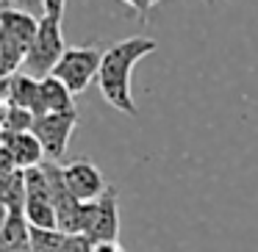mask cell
<instances>
[{
  "mask_svg": "<svg viewBox=\"0 0 258 252\" xmlns=\"http://www.w3.org/2000/svg\"><path fill=\"white\" fill-rule=\"evenodd\" d=\"M156 39L147 36H131L117 45L106 47V56L100 64V75H97V86H100L103 100L111 108L122 111L125 117H136V103H134V69L145 56L156 53Z\"/></svg>",
  "mask_w": 258,
  "mask_h": 252,
  "instance_id": "1",
  "label": "cell"
},
{
  "mask_svg": "<svg viewBox=\"0 0 258 252\" xmlns=\"http://www.w3.org/2000/svg\"><path fill=\"white\" fill-rule=\"evenodd\" d=\"M103 56H106V50L100 47V42L67 47V53L61 56V61H58V67L53 69V75H56L73 95H81V92L100 75Z\"/></svg>",
  "mask_w": 258,
  "mask_h": 252,
  "instance_id": "2",
  "label": "cell"
},
{
  "mask_svg": "<svg viewBox=\"0 0 258 252\" xmlns=\"http://www.w3.org/2000/svg\"><path fill=\"white\" fill-rule=\"evenodd\" d=\"M64 53H67V45H64L61 20L42 17L39 34H36V39H34V45H31L28 58H25L23 67H25V72L34 75V78H47V75H53V69L58 67Z\"/></svg>",
  "mask_w": 258,
  "mask_h": 252,
  "instance_id": "3",
  "label": "cell"
},
{
  "mask_svg": "<svg viewBox=\"0 0 258 252\" xmlns=\"http://www.w3.org/2000/svg\"><path fill=\"white\" fill-rule=\"evenodd\" d=\"M84 235L92 238V244H117L119 238L117 186H108L97 200L84 202Z\"/></svg>",
  "mask_w": 258,
  "mask_h": 252,
  "instance_id": "4",
  "label": "cell"
},
{
  "mask_svg": "<svg viewBox=\"0 0 258 252\" xmlns=\"http://www.w3.org/2000/svg\"><path fill=\"white\" fill-rule=\"evenodd\" d=\"M75 125H78V111H64V114H45V117L34 119V136L42 141L45 147V155L50 161H58V158L67 152L70 136H73Z\"/></svg>",
  "mask_w": 258,
  "mask_h": 252,
  "instance_id": "5",
  "label": "cell"
},
{
  "mask_svg": "<svg viewBox=\"0 0 258 252\" xmlns=\"http://www.w3.org/2000/svg\"><path fill=\"white\" fill-rule=\"evenodd\" d=\"M64 180H67L70 191L78 197L81 202H92L108 189L103 180V172L86 158H75V161L64 163Z\"/></svg>",
  "mask_w": 258,
  "mask_h": 252,
  "instance_id": "6",
  "label": "cell"
},
{
  "mask_svg": "<svg viewBox=\"0 0 258 252\" xmlns=\"http://www.w3.org/2000/svg\"><path fill=\"white\" fill-rule=\"evenodd\" d=\"M0 150H6L9 155L14 158L17 169L42 166V158H45V147H42V141L34 136V130H25V133L0 130Z\"/></svg>",
  "mask_w": 258,
  "mask_h": 252,
  "instance_id": "7",
  "label": "cell"
},
{
  "mask_svg": "<svg viewBox=\"0 0 258 252\" xmlns=\"http://www.w3.org/2000/svg\"><path fill=\"white\" fill-rule=\"evenodd\" d=\"M39 23H42V17L25 12V9H14V6L0 9V36H9V39L20 42L28 50L34 45L36 34H39Z\"/></svg>",
  "mask_w": 258,
  "mask_h": 252,
  "instance_id": "8",
  "label": "cell"
},
{
  "mask_svg": "<svg viewBox=\"0 0 258 252\" xmlns=\"http://www.w3.org/2000/svg\"><path fill=\"white\" fill-rule=\"evenodd\" d=\"M64 111H75L73 92H70L67 86L56 78V75L39 78V95H36L34 117H45V114H64Z\"/></svg>",
  "mask_w": 258,
  "mask_h": 252,
  "instance_id": "9",
  "label": "cell"
},
{
  "mask_svg": "<svg viewBox=\"0 0 258 252\" xmlns=\"http://www.w3.org/2000/svg\"><path fill=\"white\" fill-rule=\"evenodd\" d=\"M0 89H3V106H23L34 114L36 95H39V78L28 72H17L0 80Z\"/></svg>",
  "mask_w": 258,
  "mask_h": 252,
  "instance_id": "10",
  "label": "cell"
},
{
  "mask_svg": "<svg viewBox=\"0 0 258 252\" xmlns=\"http://www.w3.org/2000/svg\"><path fill=\"white\" fill-rule=\"evenodd\" d=\"M0 252H31V222L23 211H3Z\"/></svg>",
  "mask_w": 258,
  "mask_h": 252,
  "instance_id": "11",
  "label": "cell"
},
{
  "mask_svg": "<svg viewBox=\"0 0 258 252\" xmlns=\"http://www.w3.org/2000/svg\"><path fill=\"white\" fill-rule=\"evenodd\" d=\"M28 200V186H25V169H14L9 175H0V205L3 211H23Z\"/></svg>",
  "mask_w": 258,
  "mask_h": 252,
  "instance_id": "12",
  "label": "cell"
},
{
  "mask_svg": "<svg viewBox=\"0 0 258 252\" xmlns=\"http://www.w3.org/2000/svg\"><path fill=\"white\" fill-rule=\"evenodd\" d=\"M67 241L70 235L58 227H31V252H67Z\"/></svg>",
  "mask_w": 258,
  "mask_h": 252,
  "instance_id": "13",
  "label": "cell"
},
{
  "mask_svg": "<svg viewBox=\"0 0 258 252\" xmlns=\"http://www.w3.org/2000/svg\"><path fill=\"white\" fill-rule=\"evenodd\" d=\"M34 114L23 106H3V130L9 133H25L34 128Z\"/></svg>",
  "mask_w": 258,
  "mask_h": 252,
  "instance_id": "14",
  "label": "cell"
},
{
  "mask_svg": "<svg viewBox=\"0 0 258 252\" xmlns=\"http://www.w3.org/2000/svg\"><path fill=\"white\" fill-rule=\"evenodd\" d=\"M64 9H67V0H42V14L53 20H64Z\"/></svg>",
  "mask_w": 258,
  "mask_h": 252,
  "instance_id": "15",
  "label": "cell"
},
{
  "mask_svg": "<svg viewBox=\"0 0 258 252\" xmlns=\"http://www.w3.org/2000/svg\"><path fill=\"white\" fill-rule=\"evenodd\" d=\"M122 3L139 14V23H147V14H150L153 6H156V0H122Z\"/></svg>",
  "mask_w": 258,
  "mask_h": 252,
  "instance_id": "16",
  "label": "cell"
},
{
  "mask_svg": "<svg viewBox=\"0 0 258 252\" xmlns=\"http://www.w3.org/2000/svg\"><path fill=\"white\" fill-rule=\"evenodd\" d=\"M3 6H14V9H25V12H42V0H3Z\"/></svg>",
  "mask_w": 258,
  "mask_h": 252,
  "instance_id": "17",
  "label": "cell"
},
{
  "mask_svg": "<svg viewBox=\"0 0 258 252\" xmlns=\"http://www.w3.org/2000/svg\"><path fill=\"white\" fill-rule=\"evenodd\" d=\"M95 252H122L119 244H95Z\"/></svg>",
  "mask_w": 258,
  "mask_h": 252,
  "instance_id": "18",
  "label": "cell"
},
{
  "mask_svg": "<svg viewBox=\"0 0 258 252\" xmlns=\"http://www.w3.org/2000/svg\"><path fill=\"white\" fill-rule=\"evenodd\" d=\"M156 3H158V0H156ZM206 3H208V6H217L219 0H206Z\"/></svg>",
  "mask_w": 258,
  "mask_h": 252,
  "instance_id": "19",
  "label": "cell"
}]
</instances>
